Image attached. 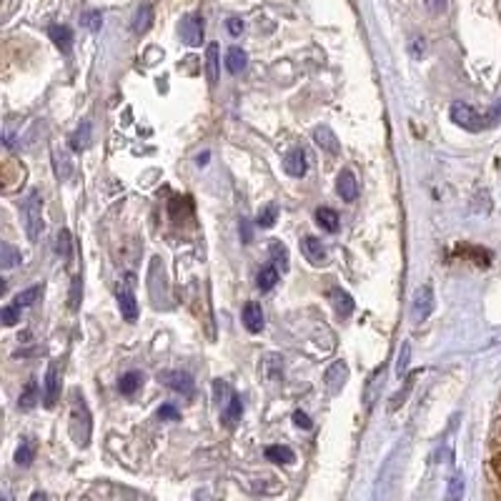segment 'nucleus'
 <instances>
[{
  "instance_id": "obj_19",
  "label": "nucleus",
  "mask_w": 501,
  "mask_h": 501,
  "mask_svg": "<svg viewBox=\"0 0 501 501\" xmlns=\"http://www.w3.org/2000/svg\"><path fill=\"white\" fill-rule=\"evenodd\" d=\"M41 401V389H38V379H28L26 389H23L21 399H18V408L21 411H31L36 404Z\"/></svg>"
},
{
  "instance_id": "obj_23",
  "label": "nucleus",
  "mask_w": 501,
  "mask_h": 501,
  "mask_svg": "<svg viewBox=\"0 0 501 501\" xmlns=\"http://www.w3.org/2000/svg\"><path fill=\"white\" fill-rule=\"evenodd\" d=\"M36 451H38L36 441H33V438H23L21 446H18V451H16V464L23 466V469H28V466L33 464V459H36Z\"/></svg>"
},
{
  "instance_id": "obj_42",
  "label": "nucleus",
  "mask_w": 501,
  "mask_h": 501,
  "mask_svg": "<svg viewBox=\"0 0 501 501\" xmlns=\"http://www.w3.org/2000/svg\"><path fill=\"white\" fill-rule=\"evenodd\" d=\"M423 6H426V11L428 13H444L446 11V0H423Z\"/></svg>"
},
{
  "instance_id": "obj_37",
  "label": "nucleus",
  "mask_w": 501,
  "mask_h": 501,
  "mask_svg": "<svg viewBox=\"0 0 501 501\" xmlns=\"http://www.w3.org/2000/svg\"><path fill=\"white\" fill-rule=\"evenodd\" d=\"M21 306H16V303H11V306H6L3 311H0V321L6 326H16L18 321H21Z\"/></svg>"
},
{
  "instance_id": "obj_8",
  "label": "nucleus",
  "mask_w": 501,
  "mask_h": 501,
  "mask_svg": "<svg viewBox=\"0 0 501 501\" xmlns=\"http://www.w3.org/2000/svg\"><path fill=\"white\" fill-rule=\"evenodd\" d=\"M313 143H316L324 153H329V156H339L341 153L339 138H336V133L331 131L329 125H319V128L313 131Z\"/></svg>"
},
{
  "instance_id": "obj_25",
  "label": "nucleus",
  "mask_w": 501,
  "mask_h": 501,
  "mask_svg": "<svg viewBox=\"0 0 501 501\" xmlns=\"http://www.w3.org/2000/svg\"><path fill=\"white\" fill-rule=\"evenodd\" d=\"M268 256H271L273 266L278 268L281 273L288 271V248L281 243V241H273L271 246H268Z\"/></svg>"
},
{
  "instance_id": "obj_27",
  "label": "nucleus",
  "mask_w": 501,
  "mask_h": 501,
  "mask_svg": "<svg viewBox=\"0 0 501 501\" xmlns=\"http://www.w3.org/2000/svg\"><path fill=\"white\" fill-rule=\"evenodd\" d=\"M276 283H278V268L273 266V263H268V266H263L261 271H258V276H256L258 291H271Z\"/></svg>"
},
{
  "instance_id": "obj_10",
  "label": "nucleus",
  "mask_w": 501,
  "mask_h": 501,
  "mask_svg": "<svg viewBox=\"0 0 501 501\" xmlns=\"http://www.w3.org/2000/svg\"><path fill=\"white\" fill-rule=\"evenodd\" d=\"M283 171L288 173L291 178H303L308 171V163H306V153L301 148H293V151L286 153L283 158Z\"/></svg>"
},
{
  "instance_id": "obj_28",
  "label": "nucleus",
  "mask_w": 501,
  "mask_h": 501,
  "mask_svg": "<svg viewBox=\"0 0 501 501\" xmlns=\"http://www.w3.org/2000/svg\"><path fill=\"white\" fill-rule=\"evenodd\" d=\"M206 70H209V83H218V46L216 43H211L206 51Z\"/></svg>"
},
{
  "instance_id": "obj_38",
  "label": "nucleus",
  "mask_w": 501,
  "mask_h": 501,
  "mask_svg": "<svg viewBox=\"0 0 501 501\" xmlns=\"http://www.w3.org/2000/svg\"><path fill=\"white\" fill-rule=\"evenodd\" d=\"M80 296H83V278L75 276L73 283H70V296H68V306L73 308V311L80 306Z\"/></svg>"
},
{
  "instance_id": "obj_14",
  "label": "nucleus",
  "mask_w": 501,
  "mask_h": 501,
  "mask_svg": "<svg viewBox=\"0 0 501 501\" xmlns=\"http://www.w3.org/2000/svg\"><path fill=\"white\" fill-rule=\"evenodd\" d=\"M58 391H60V376H58V366L51 364L46 374V394H43V404L53 408L58 404Z\"/></svg>"
},
{
  "instance_id": "obj_29",
  "label": "nucleus",
  "mask_w": 501,
  "mask_h": 501,
  "mask_svg": "<svg viewBox=\"0 0 501 501\" xmlns=\"http://www.w3.org/2000/svg\"><path fill=\"white\" fill-rule=\"evenodd\" d=\"M88 146H90V123H88V120H83L78 131L70 136V148L80 153V151H85Z\"/></svg>"
},
{
  "instance_id": "obj_46",
  "label": "nucleus",
  "mask_w": 501,
  "mask_h": 501,
  "mask_svg": "<svg viewBox=\"0 0 501 501\" xmlns=\"http://www.w3.org/2000/svg\"><path fill=\"white\" fill-rule=\"evenodd\" d=\"M423 51H426V43H423V38H413V43H411V56H413V58H421Z\"/></svg>"
},
{
  "instance_id": "obj_41",
  "label": "nucleus",
  "mask_w": 501,
  "mask_h": 501,
  "mask_svg": "<svg viewBox=\"0 0 501 501\" xmlns=\"http://www.w3.org/2000/svg\"><path fill=\"white\" fill-rule=\"evenodd\" d=\"M158 416H161V418H171V421H178V418H181V411H178L176 406H171V404H166V406H161Z\"/></svg>"
},
{
  "instance_id": "obj_11",
  "label": "nucleus",
  "mask_w": 501,
  "mask_h": 501,
  "mask_svg": "<svg viewBox=\"0 0 501 501\" xmlns=\"http://www.w3.org/2000/svg\"><path fill=\"white\" fill-rule=\"evenodd\" d=\"M301 250H303V256H306L308 261L313 263V266H321V263H326V248H324V243L316 238V236H303V238H301Z\"/></svg>"
},
{
  "instance_id": "obj_6",
  "label": "nucleus",
  "mask_w": 501,
  "mask_h": 501,
  "mask_svg": "<svg viewBox=\"0 0 501 501\" xmlns=\"http://www.w3.org/2000/svg\"><path fill=\"white\" fill-rule=\"evenodd\" d=\"M433 311V291L431 286H418L416 293H413V303H411V319L416 321V324H421V321H426L428 316H431Z\"/></svg>"
},
{
  "instance_id": "obj_4",
  "label": "nucleus",
  "mask_w": 501,
  "mask_h": 501,
  "mask_svg": "<svg viewBox=\"0 0 501 501\" xmlns=\"http://www.w3.org/2000/svg\"><path fill=\"white\" fill-rule=\"evenodd\" d=\"M133 283H136V278H133V273H128L123 286H118V308L120 316L128 324H133L138 319V303H136V293H133Z\"/></svg>"
},
{
  "instance_id": "obj_32",
  "label": "nucleus",
  "mask_w": 501,
  "mask_h": 501,
  "mask_svg": "<svg viewBox=\"0 0 501 501\" xmlns=\"http://www.w3.org/2000/svg\"><path fill=\"white\" fill-rule=\"evenodd\" d=\"M416 371H413L411 376H406V379H404V391H399L396 396L391 399V404H389V411H396L399 406H401L404 401H406V396H408V391H411L413 389V381H416Z\"/></svg>"
},
{
  "instance_id": "obj_31",
  "label": "nucleus",
  "mask_w": 501,
  "mask_h": 501,
  "mask_svg": "<svg viewBox=\"0 0 501 501\" xmlns=\"http://www.w3.org/2000/svg\"><path fill=\"white\" fill-rule=\"evenodd\" d=\"M56 253L63 258H70V253H73V241H70V233L65 228H60L56 236Z\"/></svg>"
},
{
  "instance_id": "obj_2",
  "label": "nucleus",
  "mask_w": 501,
  "mask_h": 501,
  "mask_svg": "<svg viewBox=\"0 0 501 501\" xmlns=\"http://www.w3.org/2000/svg\"><path fill=\"white\" fill-rule=\"evenodd\" d=\"M21 216H23V228H26V236L31 243H36L43 233V199L38 191H31L28 199L23 201L21 206Z\"/></svg>"
},
{
  "instance_id": "obj_36",
  "label": "nucleus",
  "mask_w": 501,
  "mask_h": 501,
  "mask_svg": "<svg viewBox=\"0 0 501 501\" xmlns=\"http://www.w3.org/2000/svg\"><path fill=\"white\" fill-rule=\"evenodd\" d=\"M80 23H83L90 33H98L100 26H103V16H100V11H88L80 16Z\"/></svg>"
},
{
  "instance_id": "obj_18",
  "label": "nucleus",
  "mask_w": 501,
  "mask_h": 501,
  "mask_svg": "<svg viewBox=\"0 0 501 501\" xmlns=\"http://www.w3.org/2000/svg\"><path fill=\"white\" fill-rule=\"evenodd\" d=\"M331 303H334L336 313H339L341 319H349L351 313H354V306H356L354 298H351L344 288H334V291H331Z\"/></svg>"
},
{
  "instance_id": "obj_24",
  "label": "nucleus",
  "mask_w": 501,
  "mask_h": 501,
  "mask_svg": "<svg viewBox=\"0 0 501 501\" xmlns=\"http://www.w3.org/2000/svg\"><path fill=\"white\" fill-rule=\"evenodd\" d=\"M141 384H143V376L138 374V371H128V374L120 376L118 391L123 394V396H133V394L141 389Z\"/></svg>"
},
{
  "instance_id": "obj_22",
  "label": "nucleus",
  "mask_w": 501,
  "mask_h": 501,
  "mask_svg": "<svg viewBox=\"0 0 501 501\" xmlns=\"http://www.w3.org/2000/svg\"><path fill=\"white\" fill-rule=\"evenodd\" d=\"M153 26V8L148 6H141L136 13V18H133V33H138V36H146L148 31H151Z\"/></svg>"
},
{
  "instance_id": "obj_5",
  "label": "nucleus",
  "mask_w": 501,
  "mask_h": 501,
  "mask_svg": "<svg viewBox=\"0 0 501 501\" xmlns=\"http://www.w3.org/2000/svg\"><path fill=\"white\" fill-rule=\"evenodd\" d=\"M178 33H181V41L186 43L188 48H196L204 43V33H206V26H204V18L191 13V16H183L181 18V26H178Z\"/></svg>"
},
{
  "instance_id": "obj_45",
  "label": "nucleus",
  "mask_w": 501,
  "mask_h": 501,
  "mask_svg": "<svg viewBox=\"0 0 501 501\" xmlns=\"http://www.w3.org/2000/svg\"><path fill=\"white\" fill-rule=\"evenodd\" d=\"M226 28H228L231 36H241V33H243V21H238V18H228V21H226Z\"/></svg>"
},
{
  "instance_id": "obj_39",
  "label": "nucleus",
  "mask_w": 501,
  "mask_h": 501,
  "mask_svg": "<svg viewBox=\"0 0 501 501\" xmlns=\"http://www.w3.org/2000/svg\"><path fill=\"white\" fill-rule=\"evenodd\" d=\"M276 216H278V209L276 206H266V209L258 213V218H256V223L261 226V228H271L273 223H276Z\"/></svg>"
},
{
  "instance_id": "obj_3",
  "label": "nucleus",
  "mask_w": 501,
  "mask_h": 501,
  "mask_svg": "<svg viewBox=\"0 0 501 501\" xmlns=\"http://www.w3.org/2000/svg\"><path fill=\"white\" fill-rule=\"evenodd\" d=\"M449 115L459 128H464V131H469V133H479V131H484V128H489V125H486V115H481L479 110L471 108L469 103H454L449 108Z\"/></svg>"
},
{
  "instance_id": "obj_17",
  "label": "nucleus",
  "mask_w": 501,
  "mask_h": 501,
  "mask_svg": "<svg viewBox=\"0 0 501 501\" xmlns=\"http://www.w3.org/2000/svg\"><path fill=\"white\" fill-rule=\"evenodd\" d=\"M246 65H248V56H246L243 48H238V46L228 48V53H226V70H228L231 75H238L246 70Z\"/></svg>"
},
{
  "instance_id": "obj_43",
  "label": "nucleus",
  "mask_w": 501,
  "mask_h": 501,
  "mask_svg": "<svg viewBox=\"0 0 501 501\" xmlns=\"http://www.w3.org/2000/svg\"><path fill=\"white\" fill-rule=\"evenodd\" d=\"M293 423H296L298 428H303V431H308V428L313 426V421H311V418H308L303 411H296V413H293Z\"/></svg>"
},
{
  "instance_id": "obj_44",
  "label": "nucleus",
  "mask_w": 501,
  "mask_h": 501,
  "mask_svg": "<svg viewBox=\"0 0 501 501\" xmlns=\"http://www.w3.org/2000/svg\"><path fill=\"white\" fill-rule=\"evenodd\" d=\"M496 123H501V103H496L494 108L489 110V113H486V125H496Z\"/></svg>"
},
{
  "instance_id": "obj_48",
  "label": "nucleus",
  "mask_w": 501,
  "mask_h": 501,
  "mask_svg": "<svg viewBox=\"0 0 501 501\" xmlns=\"http://www.w3.org/2000/svg\"><path fill=\"white\" fill-rule=\"evenodd\" d=\"M196 163H199V166H206V163H209V153H204V156H199V161H196Z\"/></svg>"
},
{
  "instance_id": "obj_13",
  "label": "nucleus",
  "mask_w": 501,
  "mask_h": 501,
  "mask_svg": "<svg viewBox=\"0 0 501 501\" xmlns=\"http://www.w3.org/2000/svg\"><path fill=\"white\" fill-rule=\"evenodd\" d=\"M243 326L248 334H261L263 331V311L256 301H248L243 306Z\"/></svg>"
},
{
  "instance_id": "obj_7",
  "label": "nucleus",
  "mask_w": 501,
  "mask_h": 501,
  "mask_svg": "<svg viewBox=\"0 0 501 501\" xmlns=\"http://www.w3.org/2000/svg\"><path fill=\"white\" fill-rule=\"evenodd\" d=\"M346 381H349V366L344 361L331 364V369L326 371V389H329L331 396H339L341 389L346 386Z\"/></svg>"
},
{
  "instance_id": "obj_16",
  "label": "nucleus",
  "mask_w": 501,
  "mask_h": 501,
  "mask_svg": "<svg viewBox=\"0 0 501 501\" xmlns=\"http://www.w3.org/2000/svg\"><path fill=\"white\" fill-rule=\"evenodd\" d=\"M241 413H243V401H241L238 394H233V396L228 399V404L221 408V421H223L228 428H233L236 423L241 421Z\"/></svg>"
},
{
  "instance_id": "obj_9",
  "label": "nucleus",
  "mask_w": 501,
  "mask_h": 501,
  "mask_svg": "<svg viewBox=\"0 0 501 501\" xmlns=\"http://www.w3.org/2000/svg\"><path fill=\"white\" fill-rule=\"evenodd\" d=\"M336 191H339L341 201L346 204H354L359 199V181L351 171H341L339 178H336Z\"/></svg>"
},
{
  "instance_id": "obj_1",
  "label": "nucleus",
  "mask_w": 501,
  "mask_h": 501,
  "mask_svg": "<svg viewBox=\"0 0 501 501\" xmlns=\"http://www.w3.org/2000/svg\"><path fill=\"white\" fill-rule=\"evenodd\" d=\"M90 431H93V426H90V411L85 406V399L78 391H73V396H70V436L80 449L88 446Z\"/></svg>"
},
{
  "instance_id": "obj_34",
  "label": "nucleus",
  "mask_w": 501,
  "mask_h": 501,
  "mask_svg": "<svg viewBox=\"0 0 501 501\" xmlns=\"http://www.w3.org/2000/svg\"><path fill=\"white\" fill-rule=\"evenodd\" d=\"M231 396H233V391H231L228 381H223V379H216V381H213V399H216V404H218V406H226Z\"/></svg>"
},
{
  "instance_id": "obj_21",
  "label": "nucleus",
  "mask_w": 501,
  "mask_h": 501,
  "mask_svg": "<svg viewBox=\"0 0 501 501\" xmlns=\"http://www.w3.org/2000/svg\"><path fill=\"white\" fill-rule=\"evenodd\" d=\"M21 263H23V256L16 246H11L8 241L6 243H0V266L6 268V271H11V268L21 266Z\"/></svg>"
},
{
  "instance_id": "obj_35",
  "label": "nucleus",
  "mask_w": 501,
  "mask_h": 501,
  "mask_svg": "<svg viewBox=\"0 0 501 501\" xmlns=\"http://www.w3.org/2000/svg\"><path fill=\"white\" fill-rule=\"evenodd\" d=\"M464 496V479H461V474H454L449 479V489H446V499L449 501H456Z\"/></svg>"
},
{
  "instance_id": "obj_30",
  "label": "nucleus",
  "mask_w": 501,
  "mask_h": 501,
  "mask_svg": "<svg viewBox=\"0 0 501 501\" xmlns=\"http://www.w3.org/2000/svg\"><path fill=\"white\" fill-rule=\"evenodd\" d=\"M53 161H56V173H58V178H60V181H65V178L73 173V166H70V158H68V153H65V151H56V153H53Z\"/></svg>"
},
{
  "instance_id": "obj_15",
  "label": "nucleus",
  "mask_w": 501,
  "mask_h": 501,
  "mask_svg": "<svg viewBox=\"0 0 501 501\" xmlns=\"http://www.w3.org/2000/svg\"><path fill=\"white\" fill-rule=\"evenodd\" d=\"M48 36H51V41L56 43V48L63 56H68L70 48H73V33H70L68 26H51L48 28Z\"/></svg>"
},
{
  "instance_id": "obj_40",
  "label": "nucleus",
  "mask_w": 501,
  "mask_h": 501,
  "mask_svg": "<svg viewBox=\"0 0 501 501\" xmlns=\"http://www.w3.org/2000/svg\"><path fill=\"white\" fill-rule=\"evenodd\" d=\"M408 361H411V344H408V341H404L401 354H399V364H396V374H399V379H401V376L406 374Z\"/></svg>"
},
{
  "instance_id": "obj_20",
  "label": "nucleus",
  "mask_w": 501,
  "mask_h": 501,
  "mask_svg": "<svg viewBox=\"0 0 501 501\" xmlns=\"http://www.w3.org/2000/svg\"><path fill=\"white\" fill-rule=\"evenodd\" d=\"M266 459L273 461V464H293V461H296V454H293L291 446L273 444V446H266Z\"/></svg>"
},
{
  "instance_id": "obj_47",
  "label": "nucleus",
  "mask_w": 501,
  "mask_h": 501,
  "mask_svg": "<svg viewBox=\"0 0 501 501\" xmlns=\"http://www.w3.org/2000/svg\"><path fill=\"white\" fill-rule=\"evenodd\" d=\"M241 241H243V243H250V223H248V218H241Z\"/></svg>"
},
{
  "instance_id": "obj_26",
  "label": "nucleus",
  "mask_w": 501,
  "mask_h": 501,
  "mask_svg": "<svg viewBox=\"0 0 501 501\" xmlns=\"http://www.w3.org/2000/svg\"><path fill=\"white\" fill-rule=\"evenodd\" d=\"M316 223L321 226L324 231H329V233H336L339 231V226H341V221H339V213H336L334 209H319L316 211Z\"/></svg>"
},
{
  "instance_id": "obj_12",
  "label": "nucleus",
  "mask_w": 501,
  "mask_h": 501,
  "mask_svg": "<svg viewBox=\"0 0 501 501\" xmlns=\"http://www.w3.org/2000/svg\"><path fill=\"white\" fill-rule=\"evenodd\" d=\"M163 381H166L168 389H173V391H181V394H194V379L186 374V371H166V374L161 376Z\"/></svg>"
},
{
  "instance_id": "obj_33",
  "label": "nucleus",
  "mask_w": 501,
  "mask_h": 501,
  "mask_svg": "<svg viewBox=\"0 0 501 501\" xmlns=\"http://www.w3.org/2000/svg\"><path fill=\"white\" fill-rule=\"evenodd\" d=\"M41 293H43V286H31V288H26V291H21L16 296V306H21V308H26V306H33V303L41 298Z\"/></svg>"
}]
</instances>
